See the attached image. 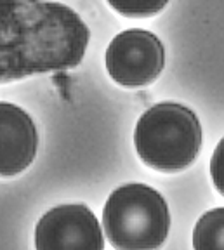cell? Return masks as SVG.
<instances>
[{
  "label": "cell",
  "mask_w": 224,
  "mask_h": 250,
  "mask_svg": "<svg viewBox=\"0 0 224 250\" xmlns=\"http://www.w3.org/2000/svg\"><path fill=\"white\" fill-rule=\"evenodd\" d=\"M89 39V28L66 5L0 0V83L75 68Z\"/></svg>",
  "instance_id": "6da1fadb"
},
{
  "label": "cell",
  "mask_w": 224,
  "mask_h": 250,
  "mask_svg": "<svg viewBox=\"0 0 224 250\" xmlns=\"http://www.w3.org/2000/svg\"><path fill=\"white\" fill-rule=\"evenodd\" d=\"M193 247L197 250L224 249V207L202 215L193 231Z\"/></svg>",
  "instance_id": "52a82bcc"
},
{
  "label": "cell",
  "mask_w": 224,
  "mask_h": 250,
  "mask_svg": "<svg viewBox=\"0 0 224 250\" xmlns=\"http://www.w3.org/2000/svg\"><path fill=\"white\" fill-rule=\"evenodd\" d=\"M104 231L115 249H158L165 242L170 215L163 196L146 184L115 189L102 212Z\"/></svg>",
  "instance_id": "3957f363"
},
{
  "label": "cell",
  "mask_w": 224,
  "mask_h": 250,
  "mask_svg": "<svg viewBox=\"0 0 224 250\" xmlns=\"http://www.w3.org/2000/svg\"><path fill=\"white\" fill-rule=\"evenodd\" d=\"M108 4L129 18H146L160 12L169 0H108Z\"/></svg>",
  "instance_id": "ba28073f"
},
{
  "label": "cell",
  "mask_w": 224,
  "mask_h": 250,
  "mask_svg": "<svg viewBox=\"0 0 224 250\" xmlns=\"http://www.w3.org/2000/svg\"><path fill=\"white\" fill-rule=\"evenodd\" d=\"M37 146L39 134L30 115L11 103H0V176H16L30 167Z\"/></svg>",
  "instance_id": "8992f818"
},
{
  "label": "cell",
  "mask_w": 224,
  "mask_h": 250,
  "mask_svg": "<svg viewBox=\"0 0 224 250\" xmlns=\"http://www.w3.org/2000/svg\"><path fill=\"white\" fill-rule=\"evenodd\" d=\"M40 250H102L101 226L85 205H61L40 219L35 229Z\"/></svg>",
  "instance_id": "5b68a950"
},
{
  "label": "cell",
  "mask_w": 224,
  "mask_h": 250,
  "mask_svg": "<svg viewBox=\"0 0 224 250\" xmlns=\"http://www.w3.org/2000/svg\"><path fill=\"white\" fill-rule=\"evenodd\" d=\"M134 143L141 160L163 172L191 165L202 146V127L191 109L177 103H162L143 113Z\"/></svg>",
  "instance_id": "7a4b0ae2"
},
{
  "label": "cell",
  "mask_w": 224,
  "mask_h": 250,
  "mask_svg": "<svg viewBox=\"0 0 224 250\" xmlns=\"http://www.w3.org/2000/svg\"><path fill=\"white\" fill-rule=\"evenodd\" d=\"M210 176H212L216 189L224 196V137L217 145L210 160Z\"/></svg>",
  "instance_id": "9c48e42d"
},
{
  "label": "cell",
  "mask_w": 224,
  "mask_h": 250,
  "mask_svg": "<svg viewBox=\"0 0 224 250\" xmlns=\"http://www.w3.org/2000/svg\"><path fill=\"white\" fill-rule=\"evenodd\" d=\"M165 64L162 42L149 31L127 30L111 40L106 51V70L123 87L148 85Z\"/></svg>",
  "instance_id": "277c9868"
}]
</instances>
